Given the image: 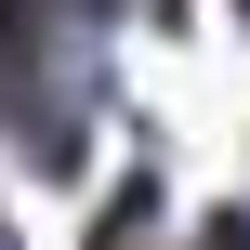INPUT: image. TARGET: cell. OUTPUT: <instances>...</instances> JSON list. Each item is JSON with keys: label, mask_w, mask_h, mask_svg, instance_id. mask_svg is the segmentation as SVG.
I'll return each mask as SVG.
<instances>
[{"label": "cell", "mask_w": 250, "mask_h": 250, "mask_svg": "<svg viewBox=\"0 0 250 250\" xmlns=\"http://www.w3.org/2000/svg\"><path fill=\"white\" fill-rule=\"evenodd\" d=\"M198 250H250V211H211V224H198Z\"/></svg>", "instance_id": "6da1fadb"}]
</instances>
